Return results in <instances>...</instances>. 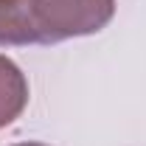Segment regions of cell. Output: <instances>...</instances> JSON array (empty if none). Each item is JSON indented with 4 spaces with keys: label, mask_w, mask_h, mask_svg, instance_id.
<instances>
[{
    "label": "cell",
    "mask_w": 146,
    "mask_h": 146,
    "mask_svg": "<svg viewBox=\"0 0 146 146\" xmlns=\"http://www.w3.org/2000/svg\"><path fill=\"white\" fill-rule=\"evenodd\" d=\"M31 45H56L107 28L115 0H23Z\"/></svg>",
    "instance_id": "6da1fadb"
},
{
    "label": "cell",
    "mask_w": 146,
    "mask_h": 146,
    "mask_svg": "<svg viewBox=\"0 0 146 146\" xmlns=\"http://www.w3.org/2000/svg\"><path fill=\"white\" fill-rule=\"evenodd\" d=\"M28 107V79L9 56L0 54V129L14 124Z\"/></svg>",
    "instance_id": "7a4b0ae2"
},
{
    "label": "cell",
    "mask_w": 146,
    "mask_h": 146,
    "mask_svg": "<svg viewBox=\"0 0 146 146\" xmlns=\"http://www.w3.org/2000/svg\"><path fill=\"white\" fill-rule=\"evenodd\" d=\"M14 146H45V143H36V141H28V143H14Z\"/></svg>",
    "instance_id": "3957f363"
}]
</instances>
